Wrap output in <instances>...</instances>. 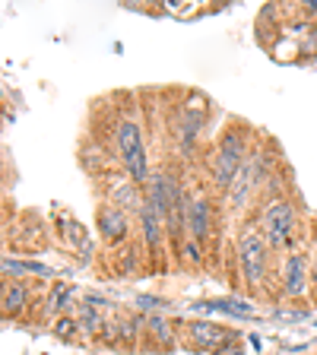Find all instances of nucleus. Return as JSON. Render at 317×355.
<instances>
[{
    "label": "nucleus",
    "instance_id": "2",
    "mask_svg": "<svg viewBox=\"0 0 317 355\" xmlns=\"http://www.w3.org/2000/svg\"><path fill=\"white\" fill-rule=\"evenodd\" d=\"M276 263L280 254L266 244L257 222H241L229 235L232 286L254 302H276Z\"/></svg>",
    "mask_w": 317,
    "mask_h": 355
},
{
    "label": "nucleus",
    "instance_id": "6",
    "mask_svg": "<svg viewBox=\"0 0 317 355\" xmlns=\"http://www.w3.org/2000/svg\"><path fill=\"white\" fill-rule=\"evenodd\" d=\"M137 241L143 244L149 260V276H162L169 273L171 266V238H169V225L149 203H143L140 216H137Z\"/></svg>",
    "mask_w": 317,
    "mask_h": 355
},
{
    "label": "nucleus",
    "instance_id": "7",
    "mask_svg": "<svg viewBox=\"0 0 317 355\" xmlns=\"http://www.w3.org/2000/svg\"><path fill=\"white\" fill-rule=\"evenodd\" d=\"M48 286H35L32 279H3L0 286V314L13 324H38L42 327V295Z\"/></svg>",
    "mask_w": 317,
    "mask_h": 355
},
{
    "label": "nucleus",
    "instance_id": "11",
    "mask_svg": "<svg viewBox=\"0 0 317 355\" xmlns=\"http://www.w3.org/2000/svg\"><path fill=\"white\" fill-rule=\"evenodd\" d=\"M175 324H178V346L197 355H213L222 343L238 336L235 330L207 318H175Z\"/></svg>",
    "mask_w": 317,
    "mask_h": 355
},
{
    "label": "nucleus",
    "instance_id": "1",
    "mask_svg": "<svg viewBox=\"0 0 317 355\" xmlns=\"http://www.w3.org/2000/svg\"><path fill=\"white\" fill-rule=\"evenodd\" d=\"M114 105H105L102 127L114 146L121 168L130 181L146 184L153 175V149H149V121L143 111V92H114Z\"/></svg>",
    "mask_w": 317,
    "mask_h": 355
},
{
    "label": "nucleus",
    "instance_id": "5",
    "mask_svg": "<svg viewBox=\"0 0 317 355\" xmlns=\"http://www.w3.org/2000/svg\"><path fill=\"white\" fill-rule=\"evenodd\" d=\"M229 225H225V213H222V200L197 175L194 178L191 203H187V238H194L209 254V263L222 251V232Z\"/></svg>",
    "mask_w": 317,
    "mask_h": 355
},
{
    "label": "nucleus",
    "instance_id": "16",
    "mask_svg": "<svg viewBox=\"0 0 317 355\" xmlns=\"http://www.w3.org/2000/svg\"><path fill=\"white\" fill-rule=\"evenodd\" d=\"M74 318H76V324H80L83 343H98L102 340L105 324H108V308L89 302V298L83 295V302L76 304V311H74Z\"/></svg>",
    "mask_w": 317,
    "mask_h": 355
},
{
    "label": "nucleus",
    "instance_id": "9",
    "mask_svg": "<svg viewBox=\"0 0 317 355\" xmlns=\"http://www.w3.org/2000/svg\"><path fill=\"white\" fill-rule=\"evenodd\" d=\"M51 229H54L58 244L64 248V251L74 254L80 266H89V263H96V260H98L96 241H92V232H89L67 207H54L51 209Z\"/></svg>",
    "mask_w": 317,
    "mask_h": 355
},
{
    "label": "nucleus",
    "instance_id": "10",
    "mask_svg": "<svg viewBox=\"0 0 317 355\" xmlns=\"http://www.w3.org/2000/svg\"><path fill=\"white\" fill-rule=\"evenodd\" d=\"M276 302H311L308 251L280 254V263H276Z\"/></svg>",
    "mask_w": 317,
    "mask_h": 355
},
{
    "label": "nucleus",
    "instance_id": "18",
    "mask_svg": "<svg viewBox=\"0 0 317 355\" xmlns=\"http://www.w3.org/2000/svg\"><path fill=\"white\" fill-rule=\"evenodd\" d=\"M133 304H137V311H140V314H165V311H169V298L146 295V292L133 298Z\"/></svg>",
    "mask_w": 317,
    "mask_h": 355
},
{
    "label": "nucleus",
    "instance_id": "8",
    "mask_svg": "<svg viewBox=\"0 0 317 355\" xmlns=\"http://www.w3.org/2000/svg\"><path fill=\"white\" fill-rule=\"evenodd\" d=\"M92 232H96L102 251H118L124 244L137 241V219L108 200H98L96 213H92Z\"/></svg>",
    "mask_w": 317,
    "mask_h": 355
},
{
    "label": "nucleus",
    "instance_id": "17",
    "mask_svg": "<svg viewBox=\"0 0 317 355\" xmlns=\"http://www.w3.org/2000/svg\"><path fill=\"white\" fill-rule=\"evenodd\" d=\"M48 330H51V336H54V340H60V343H70V346H74V343H83L80 324H76L74 314H64V318H58L51 327H48Z\"/></svg>",
    "mask_w": 317,
    "mask_h": 355
},
{
    "label": "nucleus",
    "instance_id": "4",
    "mask_svg": "<svg viewBox=\"0 0 317 355\" xmlns=\"http://www.w3.org/2000/svg\"><path fill=\"white\" fill-rule=\"evenodd\" d=\"M257 222L260 235L266 238V244L276 254H292V251H308L311 248V225L305 203L295 191L286 197H276L270 203H260L251 216Z\"/></svg>",
    "mask_w": 317,
    "mask_h": 355
},
{
    "label": "nucleus",
    "instance_id": "13",
    "mask_svg": "<svg viewBox=\"0 0 317 355\" xmlns=\"http://www.w3.org/2000/svg\"><path fill=\"white\" fill-rule=\"evenodd\" d=\"M98 273L102 276H118V279H130V276H149V260L140 241H130L118 251H102L98 254Z\"/></svg>",
    "mask_w": 317,
    "mask_h": 355
},
{
    "label": "nucleus",
    "instance_id": "3",
    "mask_svg": "<svg viewBox=\"0 0 317 355\" xmlns=\"http://www.w3.org/2000/svg\"><path fill=\"white\" fill-rule=\"evenodd\" d=\"M260 130L254 124L241 118H225L222 127L216 130V137L209 140L207 153L197 165V175L203 178V184L222 197L232 187V181L238 178V171L244 168V162L251 159L254 143H257Z\"/></svg>",
    "mask_w": 317,
    "mask_h": 355
},
{
    "label": "nucleus",
    "instance_id": "19",
    "mask_svg": "<svg viewBox=\"0 0 317 355\" xmlns=\"http://www.w3.org/2000/svg\"><path fill=\"white\" fill-rule=\"evenodd\" d=\"M308 260H311V302L317 304V241H311Z\"/></svg>",
    "mask_w": 317,
    "mask_h": 355
},
{
    "label": "nucleus",
    "instance_id": "20",
    "mask_svg": "<svg viewBox=\"0 0 317 355\" xmlns=\"http://www.w3.org/2000/svg\"><path fill=\"white\" fill-rule=\"evenodd\" d=\"M213 355H244V346H241V336H232L229 343H222Z\"/></svg>",
    "mask_w": 317,
    "mask_h": 355
},
{
    "label": "nucleus",
    "instance_id": "14",
    "mask_svg": "<svg viewBox=\"0 0 317 355\" xmlns=\"http://www.w3.org/2000/svg\"><path fill=\"white\" fill-rule=\"evenodd\" d=\"M80 302H83V295L74 282H48V288H44V295H42V327L44 324L51 327L58 318L74 314Z\"/></svg>",
    "mask_w": 317,
    "mask_h": 355
},
{
    "label": "nucleus",
    "instance_id": "15",
    "mask_svg": "<svg viewBox=\"0 0 317 355\" xmlns=\"http://www.w3.org/2000/svg\"><path fill=\"white\" fill-rule=\"evenodd\" d=\"M143 349L149 352H175L178 349V324L169 314H146Z\"/></svg>",
    "mask_w": 317,
    "mask_h": 355
},
{
    "label": "nucleus",
    "instance_id": "12",
    "mask_svg": "<svg viewBox=\"0 0 317 355\" xmlns=\"http://www.w3.org/2000/svg\"><path fill=\"white\" fill-rule=\"evenodd\" d=\"M54 241V229L35 209H26L13 219V229L3 232V244L13 248L16 254H38V251H48Z\"/></svg>",
    "mask_w": 317,
    "mask_h": 355
}]
</instances>
